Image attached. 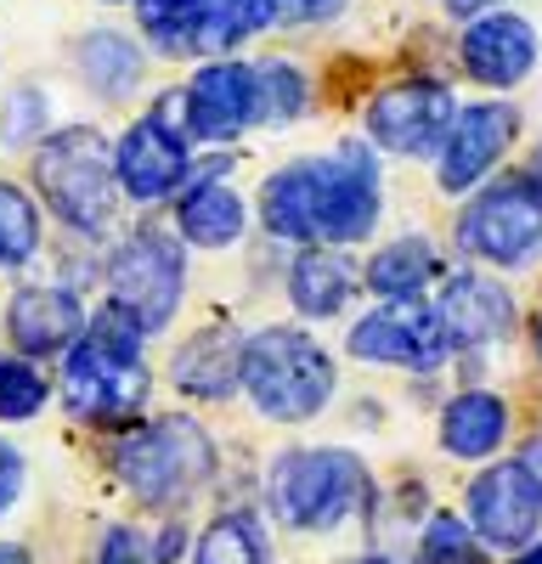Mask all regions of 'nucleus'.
I'll list each match as a JSON object with an SVG mask.
<instances>
[{
	"instance_id": "obj_1",
	"label": "nucleus",
	"mask_w": 542,
	"mask_h": 564,
	"mask_svg": "<svg viewBox=\"0 0 542 564\" xmlns=\"http://www.w3.org/2000/svg\"><path fill=\"white\" fill-rule=\"evenodd\" d=\"M260 220L294 243H361L379 220V170L368 148L345 141L339 159H305L265 181Z\"/></svg>"
},
{
	"instance_id": "obj_2",
	"label": "nucleus",
	"mask_w": 542,
	"mask_h": 564,
	"mask_svg": "<svg viewBox=\"0 0 542 564\" xmlns=\"http://www.w3.org/2000/svg\"><path fill=\"white\" fill-rule=\"evenodd\" d=\"M113 475L142 508H159V513L170 508L175 513V508H187L209 486L215 441H209V430H198V423L181 417V412L153 417V423H142V430L119 435Z\"/></svg>"
},
{
	"instance_id": "obj_3",
	"label": "nucleus",
	"mask_w": 542,
	"mask_h": 564,
	"mask_svg": "<svg viewBox=\"0 0 542 564\" xmlns=\"http://www.w3.org/2000/svg\"><path fill=\"white\" fill-rule=\"evenodd\" d=\"M34 181L52 215L85 238H102L119 215V175H113V148L102 130L90 124H74V130H57L52 141L40 148L34 159Z\"/></svg>"
},
{
	"instance_id": "obj_4",
	"label": "nucleus",
	"mask_w": 542,
	"mask_h": 564,
	"mask_svg": "<svg viewBox=\"0 0 542 564\" xmlns=\"http://www.w3.org/2000/svg\"><path fill=\"white\" fill-rule=\"evenodd\" d=\"M238 384L249 390V401L265 417L305 423L334 395V361L316 339H305L300 327H265V334H254L243 345Z\"/></svg>"
},
{
	"instance_id": "obj_5",
	"label": "nucleus",
	"mask_w": 542,
	"mask_h": 564,
	"mask_svg": "<svg viewBox=\"0 0 542 564\" xmlns=\"http://www.w3.org/2000/svg\"><path fill=\"white\" fill-rule=\"evenodd\" d=\"M265 502L289 531H334L368 502V468L356 452L339 446H305L271 463Z\"/></svg>"
},
{
	"instance_id": "obj_6",
	"label": "nucleus",
	"mask_w": 542,
	"mask_h": 564,
	"mask_svg": "<svg viewBox=\"0 0 542 564\" xmlns=\"http://www.w3.org/2000/svg\"><path fill=\"white\" fill-rule=\"evenodd\" d=\"M181 282H187V260H181V243L164 226H136L119 243L113 271H108L113 305L142 327V334H153V327H164L175 316Z\"/></svg>"
},
{
	"instance_id": "obj_7",
	"label": "nucleus",
	"mask_w": 542,
	"mask_h": 564,
	"mask_svg": "<svg viewBox=\"0 0 542 564\" xmlns=\"http://www.w3.org/2000/svg\"><path fill=\"white\" fill-rule=\"evenodd\" d=\"M159 124L181 141V130H193L198 141H232L254 124V68L243 63H209L198 68L181 90L159 102Z\"/></svg>"
},
{
	"instance_id": "obj_8",
	"label": "nucleus",
	"mask_w": 542,
	"mask_h": 564,
	"mask_svg": "<svg viewBox=\"0 0 542 564\" xmlns=\"http://www.w3.org/2000/svg\"><path fill=\"white\" fill-rule=\"evenodd\" d=\"M458 238L469 254L491 260V265H525L542 243V198L531 193V181H497L464 209Z\"/></svg>"
},
{
	"instance_id": "obj_9",
	"label": "nucleus",
	"mask_w": 542,
	"mask_h": 564,
	"mask_svg": "<svg viewBox=\"0 0 542 564\" xmlns=\"http://www.w3.org/2000/svg\"><path fill=\"white\" fill-rule=\"evenodd\" d=\"M63 401L74 417L85 423H124L142 412L148 401V367L142 356H113L102 345H90V339H74V356L63 367Z\"/></svg>"
},
{
	"instance_id": "obj_10",
	"label": "nucleus",
	"mask_w": 542,
	"mask_h": 564,
	"mask_svg": "<svg viewBox=\"0 0 542 564\" xmlns=\"http://www.w3.org/2000/svg\"><path fill=\"white\" fill-rule=\"evenodd\" d=\"M452 350L446 327H441V311L435 305H419V300H395L373 316H361L350 327V356L361 361H390V367H441Z\"/></svg>"
},
{
	"instance_id": "obj_11",
	"label": "nucleus",
	"mask_w": 542,
	"mask_h": 564,
	"mask_svg": "<svg viewBox=\"0 0 542 564\" xmlns=\"http://www.w3.org/2000/svg\"><path fill=\"white\" fill-rule=\"evenodd\" d=\"M271 18H278V0H187L175 18H164L148 34L170 57H215L232 52L254 29H265Z\"/></svg>"
},
{
	"instance_id": "obj_12",
	"label": "nucleus",
	"mask_w": 542,
	"mask_h": 564,
	"mask_svg": "<svg viewBox=\"0 0 542 564\" xmlns=\"http://www.w3.org/2000/svg\"><path fill=\"white\" fill-rule=\"evenodd\" d=\"M469 525L486 547H531L542 525V491L520 463H491L469 486Z\"/></svg>"
},
{
	"instance_id": "obj_13",
	"label": "nucleus",
	"mask_w": 542,
	"mask_h": 564,
	"mask_svg": "<svg viewBox=\"0 0 542 564\" xmlns=\"http://www.w3.org/2000/svg\"><path fill=\"white\" fill-rule=\"evenodd\" d=\"M452 90L435 85V79H406V85H390L373 97L368 108V135L390 153H430L435 141L452 130Z\"/></svg>"
},
{
	"instance_id": "obj_14",
	"label": "nucleus",
	"mask_w": 542,
	"mask_h": 564,
	"mask_svg": "<svg viewBox=\"0 0 542 564\" xmlns=\"http://www.w3.org/2000/svg\"><path fill=\"white\" fill-rule=\"evenodd\" d=\"M509 141H514V108H503V102H480V108L452 113L446 153H441V186L446 193H469V186L503 159Z\"/></svg>"
},
{
	"instance_id": "obj_15",
	"label": "nucleus",
	"mask_w": 542,
	"mask_h": 564,
	"mask_svg": "<svg viewBox=\"0 0 542 564\" xmlns=\"http://www.w3.org/2000/svg\"><path fill=\"white\" fill-rule=\"evenodd\" d=\"M113 175L130 198L153 204V198L175 193V186L187 181V153H181V141L159 119H142V124L124 130L119 153H113Z\"/></svg>"
},
{
	"instance_id": "obj_16",
	"label": "nucleus",
	"mask_w": 542,
	"mask_h": 564,
	"mask_svg": "<svg viewBox=\"0 0 542 564\" xmlns=\"http://www.w3.org/2000/svg\"><path fill=\"white\" fill-rule=\"evenodd\" d=\"M536 63V29L525 18H509V12H491L480 23H469L464 34V68L480 79V85H520Z\"/></svg>"
},
{
	"instance_id": "obj_17",
	"label": "nucleus",
	"mask_w": 542,
	"mask_h": 564,
	"mask_svg": "<svg viewBox=\"0 0 542 564\" xmlns=\"http://www.w3.org/2000/svg\"><path fill=\"white\" fill-rule=\"evenodd\" d=\"M7 334L23 356H57L85 334V305L63 289H29L7 311Z\"/></svg>"
},
{
	"instance_id": "obj_18",
	"label": "nucleus",
	"mask_w": 542,
	"mask_h": 564,
	"mask_svg": "<svg viewBox=\"0 0 542 564\" xmlns=\"http://www.w3.org/2000/svg\"><path fill=\"white\" fill-rule=\"evenodd\" d=\"M509 294L497 289L491 276H452L446 282V300H441V327H446V339L452 345H491V339H503L509 334Z\"/></svg>"
},
{
	"instance_id": "obj_19",
	"label": "nucleus",
	"mask_w": 542,
	"mask_h": 564,
	"mask_svg": "<svg viewBox=\"0 0 542 564\" xmlns=\"http://www.w3.org/2000/svg\"><path fill=\"white\" fill-rule=\"evenodd\" d=\"M503 435H509V406L491 390H464L441 412V446L452 457L480 463V457H491L497 446H503Z\"/></svg>"
},
{
	"instance_id": "obj_20",
	"label": "nucleus",
	"mask_w": 542,
	"mask_h": 564,
	"mask_svg": "<svg viewBox=\"0 0 542 564\" xmlns=\"http://www.w3.org/2000/svg\"><path fill=\"white\" fill-rule=\"evenodd\" d=\"M238 361H243L238 339L226 334V327H215V334H198L187 350L175 356L170 379H175L181 390H187V395L215 401V395H232V390H238Z\"/></svg>"
},
{
	"instance_id": "obj_21",
	"label": "nucleus",
	"mask_w": 542,
	"mask_h": 564,
	"mask_svg": "<svg viewBox=\"0 0 542 564\" xmlns=\"http://www.w3.org/2000/svg\"><path fill=\"white\" fill-rule=\"evenodd\" d=\"M289 294H294V305L305 316H334L356 294V271L339 254H328V249H305L294 260V271H289Z\"/></svg>"
},
{
	"instance_id": "obj_22",
	"label": "nucleus",
	"mask_w": 542,
	"mask_h": 564,
	"mask_svg": "<svg viewBox=\"0 0 542 564\" xmlns=\"http://www.w3.org/2000/svg\"><path fill=\"white\" fill-rule=\"evenodd\" d=\"M181 231L198 243V249H226L243 238V198L232 193V186H198V193H187V204H181Z\"/></svg>"
},
{
	"instance_id": "obj_23",
	"label": "nucleus",
	"mask_w": 542,
	"mask_h": 564,
	"mask_svg": "<svg viewBox=\"0 0 542 564\" xmlns=\"http://www.w3.org/2000/svg\"><path fill=\"white\" fill-rule=\"evenodd\" d=\"M430 276H435V249L424 238H401V243L379 249V260L368 265V289L384 300H419Z\"/></svg>"
},
{
	"instance_id": "obj_24",
	"label": "nucleus",
	"mask_w": 542,
	"mask_h": 564,
	"mask_svg": "<svg viewBox=\"0 0 542 564\" xmlns=\"http://www.w3.org/2000/svg\"><path fill=\"white\" fill-rule=\"evenodd\" d=\"M193 564H271L260 520L254 513H220V520H209L204 536L193 542Z\"/></svg>"
},
{
	"instance_id": "obj_25",
	"label": "nucleus",
	"mask_w": 542,
	"mask_h": 564,
	"mask_svg": "<svg viewBox=\"0 0 542 564\" xmlns=\"http://www.w3.org/2000/svg\"><path fill=\"white\" fill-rule=\"evenodd\" d=\"M79 68H85V79L97 85L102 97H130L136 79H142V57H136V45L108 34V29H97L79 45Z\"/></svg>"
},
{
	"instance_id": "obj_26",
	"label": "nucleus",
	"mask_w": 542,
	"mask_h": 564,
	"mask_svg": "<svg viewBox=\"0 0 542 564\" xmlns=\"http://www.w3.org/2000/svg\"><path fill=\"white\" fill-rule=\"evenodd\" d=\"M305 108V79L289 63H265L254 68V119L260 124H289Z\"/></svg>"
},
{
	"instance_id": "obj_27",
	"label": "nucleus",
	"mask_w": 542,
	"mask_h": 564,
	"mask_svg": "<svg viewBox=\"0 0 542 564\" xmlns=\"http://www.w3.org/2000/svg\"><path fill=\"white\" fill-rule=\"evenodd\" d=\"M40 249V215L18 186L0 181V265H23Z\"/></svg>"
},
{
	"instance_id": "obj_28",
	"label": "nucleus",
	"mask_w": 542,
	"mask_h": 564,
	"mask_svg": "<svg viewBox=\"0 0 542 564\" xmlns=\"http://www.w3.org/2000/svg\"><path fill=\"white\" fill-rule=\"evenodd\" d=\"M45 406V379L29 367V356H7L0 361V417L18 423V417H34Z\"/></svg>"
},
{
	"instance_id": "obj_29",
	"label": "nucleus",
	"mask_w": 542,
	"mask_h": 564,
	"mask_svg": "<svg viewBox=\"0 0 542 564\" xmlns=\"http://www.w3.org/2000/svg\"><path fill=\"white\" fill-rule=\"evenodd\" d=\"M419 564H480V547H475L469 525H458L452 513H435L419 542Z\"/></svg>"
},
{
	"instance_id": "obj_30",
	"label": "nucleus",
	"mask_w": 542,
	"mask_h": 564,
	"mask_svg": "<svg viewBox=\"0 0 542 564\" xmlns=\"http://www.w3.org/2000/svg\"><path fill=\"white\" fill-rule=\"evenodd\" d=\"M85 339L90 345H102V350H113V356H142V327H136L119 305H102L97 316H90V327H85Z\"/></svg>"
},
{
	"instance_id": "obj_31",
	"label": "nucleus",
	"mask_w": 542,
	"mask_h": 564,
	"mask_svg": "<svg viewBox=\"0 0 542 564\" xmlns=\"http://www.w3.org/2000/svg\"><path fill=\"white\" fill-rule=\"evenodd\" d=\"M97 564H153V553H148L142 531L113 525V531L102 536V547H97Z\"/></svg>"
},
{
	"instance_id": "obj_32",
	"label": "nucleus",
	"mask_w": 542,
	"mask_h": 564,
	"mask_svg": "<svg viewBox=\"0 0 542 564\" xmlns=\"http://www.w3.org/2000/svg\"><path fill=\"white\" fill-rule=\"evenodd\" d=\"M23 475H29V468H23V452H18L7 435H0V520H7V508L23 497Z\"/></svg>"
},
{
	"instance_id": "obj_33",
	"label": "nucleus",
	"mask_w": 542,
	"mask_h": 564,
	"mask_svg": "<svg viewBox=\"0 0 542 564\" xmlns=\"http://www.w3.org/2000/svg\"><path fill=\"white\" fill-rule=\"evenodd\" d=\"M34 130H40V97H34V90H18L12 108H7V141H18V148H23Z\"/></svg>"
},
{
	"instance_id": "obj_34",
	"label": "nucleus",
	"mask_w": 542,
	"mask_h": 564,
	"mask_svg": "<svg viewBox=\"0 0 542 564\" xmlns=\"http://www.w3.org/2000/svg\"><path fill=\"white\" fill-rule=\"evenodd\" d=\"M181 542H187V536H181V525H164V531L153 536V547H148L153 564H175V558H181Z\"/></svg>"
},
{
	"instance_id": "obj_35",
	"label": "nucleus",
	"mask_w": 542,
	"mask_h": 564,
	"mask_svg": "<svg viewBox=\"0 0 542 564\" xmlns=\"http://www.w3.org/2000/svg\"><path fill=\"white\" fill-rule=\"evenodd\" d=\"M520 468H525V475L536 480V491H542V435H536V441L520 452Z\"/></svg>"
},
{
	"instance_id": "obj_36",
	"label": "nucleus",
	"mask_w": 542,
	"mask_h": 564,
	"mask_svg": "<svg viewBox=\"0 0 542 564\" xmlns=\"http://www.w3.org/2000/svg\"><path fill=\"white\" fill-rule=\"evenodd\" d=\"M0 564H34V558H29V547H18V542H0Z\"/></svg>"
},
{
	"instance_id": "obj_37",
	"label": "nucleus",
	"mask_w": 542,
	"mask_h": 564,
	"mask_svg": "<svg viewBox=\"0 0 542 564\" xmlns=\"http://www.w3.org/2000/svg\"><path fill=\"white\" fill-rule=\"evenodd\" d=\"M525 181H531V193L542 198V148H536V159H531V175H525Z\"/></svg>"
},
{
	"instance_id": "obj_38",
	"label": "nucleus",
	"mask_w": 542,
	"mask_h": 564,
	"mask_svg": "<svg viewBox=\"0 0 542 564\" xmlns=\"http://www.w3.org/2000/svg\"><path fill=\"white\" fill-rule=\"evenodd\" d=\"M514 564H542V542H531V547H525V553H520Z\"/></svg>"
},
{
	"instance_id": "obj_39",
	"label": "nucleus",
	"mask_w": 542,
	"mask_h": 564,
	"mask_svg": "<svg viewBox=\"0 0 542 564\" xmlns=\"http://www.w3.org/2000/svg\"><path fill=\"white\" fill-rule=\"evenodd\" d=\"M294 7H305V12H323V7H334V0H294Z\"/></svg>"
},
{
	"instance_id": "obj_40",
	"label": "nucleus",
	"mask_w": 542,
	"mask_h": 564,
	"mask_svg": "<svg viewBox=\"0 0 542 564\" xmlns=\"http://www.w3.org/2000/svg\"><path fill=\"white\" fill-rule=\"evenodd\" d=\"M356 564H395V558H379V553H373V558H356Z\"/></svg>"
},
{
	"instance_id": "obj_41",
	"label": "nucleus",
	"mask_w": 542,
	"mask_h": 564,
	"mask_svg": "<svg viewBox=\"0 0 542 564\" xmlns=\"http://www.w3.org/2000/svg\"><path fill=\"white\" fill-rule=\"evenodd\" d=\"M536 350H542V322H536Z\"/></svg>"
}]
</instances>
